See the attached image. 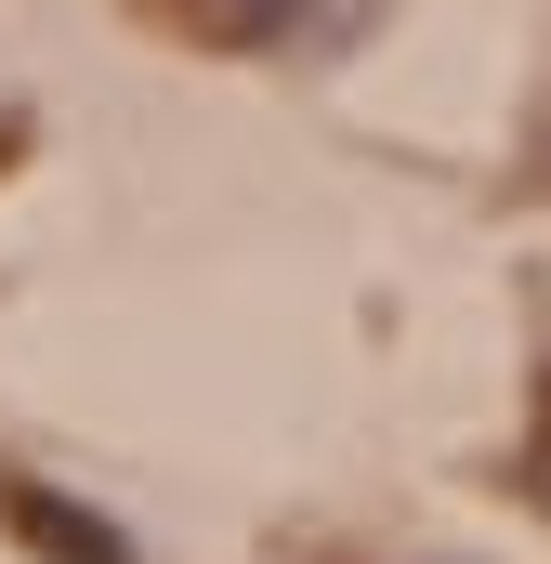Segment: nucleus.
<instances>
[{
  "instance_id": "f03ea898",
  "label": "nucleus",
  "mask_w": 551,
  "mask_h": 564,
  "mask_svg": "<svg viewBox=\"0 0 551 564\" xmlns=\"http://www.w3.org/2000/svg\"><path fill=\"white\" fill-rule=\"evenodd\" d=\"M184 13H197L210 40H289V26H302L315 0H184Z\"/></svg>"
},
{
  "instance_id": "f257e3e1",
  "label": "nucleus",
  "mask_w": 551,
  "mask_h": 564,
  "mask_svg": "<svg viewBox=\"0 0 551 564\" xmlns=\"http://www.w3.org/2000/svg\"><path fill=\"white\" fill-rule=\"evenodd\" d=\"M0 525L40 564H144L119 512H93V499H66V486H26V473H0Z\"/></svg>"
}]
</instances>
